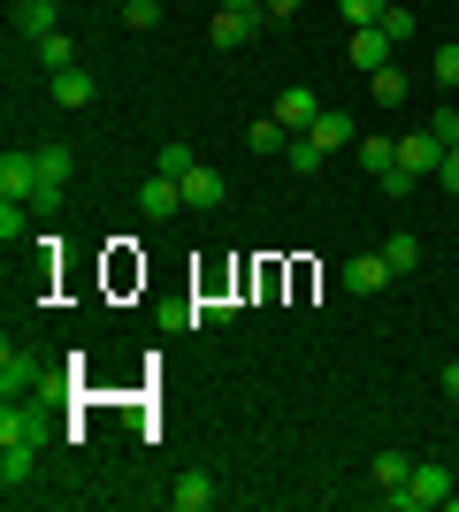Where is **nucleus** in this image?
I'll return each mask as SVG.
<instances>
[{
    "label": "nucleus",
    "mask_w": 459,
    "mask_h": 512,
    "mask_svg": "<svg viewBox=\"0 0 459 512\" xmlns=\"http://www.w3.org/2000/svg\"><path fill=\"white\" fill-rule=\"evenodd\" d=\"M54 390H62V383L39 367L31 344H16V337L0 344V398H54Z\"/></svg>",
    "instance_id": "f257e3e1"
},
{
    "label": "nucleus",
    "mask_w": 459,
    "mask_h": 512,
    "mask_svg": "<svg viewBox=\"0 0 459 512\" xmlns=\"http://www.w3.org/2000/svg\"><path fill=\"white\" fill-rule=\"evenodd\" d=\"M383 505H391V512H437V505H452V474L421 459V467L406 474L398 490H383Z\"/></svg>",
    "instance_id": "f03ea898"
},
{
    "label": "nucleus",
    "mask_w": 459,
    "mask_h": 512,
    "mask_svg": "<svg viewBox=\"0 0 459 512\" xmlns=\"http://www.w3.org/2000/svg\"><path fill=\"white\" fill-rule=\"evenodd\" d=\"M398 169L429 184V176L444 169V138H437V130H406V138H398Z\"/></svg>",
    "instance_id": "7ed1b4c3"
},
{
    "label": "nucleus",
    "mask_w": 459,
    "mask_h": 512,
    "mask_svg": "<svg viewBox=\"0 0 459 512\" xmlns=\"http://www.w3.org/2000/svg\"><path fill=\"white\" fill-rule=\"evenodd\" d=\"M391 283H398V268H391L383 253H360V260H345V291H352V299H375V291H391Z\"/></svg>",
    "instance_id": "20e7f679"
},
{
    "label": "nucleus",
    "mask_w": 459,
    "mask_h": 512,
    "mask_svg": "<svg viewBox=\"0 0 459 512\" xmlns=\"http://www.w3.org/2000/svg\"><path fill=\"white\" fill-rule=\"evenodd\" d=\"M138 214H146V222H169V214H184V184L153 169L146 184H138Z\"/></svg>",
    "instance_id": "39448f33"
},
{
    "label": "nucleus",
    "mask_w": 459,
    "mask_h": 512,
    "mask_svg": "<svg viewBox=\"0 0 459 512\" xmlns=\"http://www.w3.org/2000/svg\"><path fill=\"white\" fill-rule=\"evenodd\" d=\"M31 192H39V153L8 146L0 153V199H31Z\"/></svg>",
    "instance_id": "423d86ee"
},
{
    "label": "nucleus",
    "mask_w": 459,
    "mask_h": 512,
    "mask_svg": "<svg viewBox=\"0 0 459 512\" xmlns=\"http://www.w3.org/2000/svg\"><path fill=\"white\" fill-rule=\"evenodd\" d=\"M62 31V0H16V39L23 46H39Z\"/></svg>",
    "instance_id": "0eeeda50"
},
{
    "label": "nucleus",
    "mask_w": 459,
    "mask_h": 512,
    "mask_svg": "<svg viewBox=\"0 0 459 512\" xmlns=\"http://www.w3.org/2000/svg\"><path fill=\"white\" fill-rule=\"evenodd\" d=\"M176 184H184V207H192V214H215L222 199H230V184H222L215 169H199V161H192L184 176H176Z\"/></svg>",
    "instance_id": "6e6552de"
},
{
    "label": "nucleus",
    "mask_w": 459,
    "mask_h": 512,
    "mask_svg": "<svg viewBox=\"0 0 459 512\" xmlns=\"http://www.w3.org/2000/svg\"><path fill=\"white\" fill-rule=\"evenodd\" d=\"M268 115H276V123H284L291 138H299V130H314V123H322V100H314V92H306V85H291L284 100L268 107Z\"/></svg>",
    "instance_id": "1a4fd4ad"
},
{
    "label": "nucleus",
    "mask_w": 459,
    "mask_h": 512,
    "mask_svg": "<svg viewBox=\"0 0 459 512\" xmlns=\"http://www.w3.org/2000/svg\"><path fill=\"white\" fill-rule=\"evenodd\" d=\"M31 467H39V444H31V436L0 444V490H8V497H16L23 482H31Z\"/></svg>",
    "instance_id": "9d476101"
},
{
    "label": "nucleus",
    "mask_w": 459,
    "mask_h": 512,
    "mask_svg": "<svg viewBox=\"0 0 459 512\" xmlns=\"http://www.w3.org/2000/svg\"><path fill=\"white\" fill-rule=\"evenodd\" d=\"M352 153H360V169H368V176H391L398 169V138H391V130H360Z\"/></svg>",
    "instance_id": "9b49d317"
},
{
    "label": "nucleus",
    "mask_w": 459,
    "mask_h": 512,
    "mask_svg": "<svg viewBox=\"0 0 459 512\" xmlns=\"http://www.w3.org/2000/svg\"><path fill=\"white\" fill-rule=\"evenodd\" d=\"M253 31H261V8H215V23H207L215 46H245Z\"/></svg>",
    "instance_id": "f8f14e48"
},
{
    "label": "nucleus",
    "mask_w": 459,
    "mask_h": 512,
    "mask_svg": "<svg viewBox=\"0 0 459 512\" xmlns=\"http://www.w3.org/2000/svg\"><path fill=\"white\" fill-rule=\"evenodd\" d=\"M92 100H100V85H92V69H54V107H69V115H85Z\"/></svg>",
    "instance_id": "ddd939ff"
},
{
    "label": "nucleus",
    "mask_w": 459,
    "mask_h": 512,
    "mask_svg": "<svg viewBox=\"0 0 459 512\" xmlns=\"http://www.w3.org/2000/svg\"><path fill=\"white\" fill-rule=\"evenodd\" d=\"M299 138H314V146H322V153H337V146H352L360 130H352V115H337V107H322V123H314V130H299Z\"/></svg>",
    "instance_id": "4468645a"
},
{
    "label": "nucleus",
    "mask_w": 459,
    "mask_h": 512,
    "mask_svg": "<svg viewBox=\"0 0 459 512\" xmlns=\"http://www.w3.org/2000/svg\"><path fill=\"white\" fill-rule=\"evenodd\" d=\"M360 69H383L391 62V39H383V23H368V31H352V46H345Z\"/></svg>",
    "instance_id": "2eb2a0df"
},
{
    "label": "nucleus",
    "mask_w": 459,
    "mask_h": 512,
    "mask_svg": "<svg viewBox=\"0 0 459 512\" xmlns=\"http://www.w3.org/2000/svg\"><path fill=\"white\" fill-rule=\"evenodd\" d=\"M245 146L261 153V161H284V146H291V130H284V123H276V115H261V123L245 130Z\"/></svg>",
    "instance_id": "dca6fc26"
},
{
    "label": "nucleus",
    "mask_w": 459,
    "mask_h": 512,
    "mask_svg": "<svg viewBox=\"0 0 459 512\" xmlns=\"http://www.w3.org/2000/svg\"><path fill=\"white\" fill-rule=\"evenodd\" d=\"M368 92H375V107H406V69H398V62L368 69Z\"/></svg>",
    "instance_id": "f3484780"
},
{
    "label": "nucleus",
    "mask_w": 459,
    "mask_h": 512,
    "mask_svg": "<svg viewBox=\"0 0 459 512\" xmlns=\"http://www.w3.org/2000/svg\"><path fill=\"white\" fill-rule=\"evenodd\" d=\"M169 505L176 512H207V505H215V482H207V474H184V482L169 490Z\"/></svg>",
    "instance_id": "a211bd4d"
},
{
    "label": "nucleus",
    "mask_w": 459,
    "mask_h": 512,
    "mask_svg": "<svg viewBox=\"0 0 459 512\" xmlns=\"http://www.w3.org/2000/svg\"><path fill=\"white\" fill-rule=\"evenodd\" d=\"M383 260H391L398 276H414V268H421V237H414V230H398V237H383Z\"/></svg>",
    "instance_id": "6ab92c4d"
},
{
    "label": "nucleus",
    "mask_w": 459,
    "mask_h": 512,
    "mask_svg": "<svg viewBox=\"0 0 459 512\" xmlns=\"http://www.w3.org/2000/svg\"><path fill=\"white\" fill-rule=\"evenodd\" d=\"M406 474H414V459H406V451H375V490H398Z\"/></svg>",
    "instance_id": "aec40b11"
},
{
    "label": "nucleus",
    "mask_w": 459,
    "mask_h": 512,
    "mask_svg": "<svg viewBox=\"0 0 459 512\" xmlns=\"http://www.w3.org/2000/svg\"><path fill=\"white\" fill-rule=\"evenodd\" d=\"M39 62H46V77H54V69H77V46L54 31V39H39Z\"/></svg>",
    "instance_id": "412c9836"
},
{
    "label": "nucleus",
    "mask_w": 459,
    "mask_h": 512,
    "mask_svg": "<svg viewBox=\"0 0 459 512\" xmlns=\"http://www.w3.org/2000/svg\"><path fill=\"white\" fill-rule=\"evenodd\" d=\"M284 161H291V169H299V176H314V169H322V161H329V153L314 146V138H291V146H284Z\"/></svg>",
    "instance_id": "4be33fe9"
},
{
    "label": "nucleus",
    "mask_w": 459,
    "mask_h": 512,
    "mask_svg": "<svg viewBox=\"0 0 459 512\" xmlns=\"http://www.w3.org/2000/svg\"><path fill=\"white\" fill-rule=\"evenodd\" d=\"M337 8H345L352 31H368V23H383V8H391V0H337Z\"/></svg>",
    "instance_id": "5701e85b"
},
{
    "label": "nucleus",
    "mask_w": 459,
    "mask_h": 512,
    "mask_svg": "<svg viewBox=\"0 0 459 512\" xmlns=\"http://www.w3.org/2000/svg\"><path fill=\"white\" fill-rule=\"evenodd\" d=\"M161 23V0H123V31H153Z\"/></svg>",
    "instance_id": "b1692460"
},
{
    "label": "nucleus",
    "mask_w": 459,
    "mask_h": 512,
    "mask_svg": "<svg viewBox=\"0 0 459 512\" xmlns=\"http://www.w3.org/2000/svg\"><path fill=\"white\" fill-rule=\"evenodd\" d=\"M383 39H391V46L414 39V8H383Z\"/></svg>",
    "instance_id": "393cba45"
},
{
    "label": "nucleus",
    "mask_w": 459,
    "mask_h": 512,
    "mask_svg": "<svg viewBox=\"0 0 459 512\" xmlns=\"http://www.w3.org/2000/svg\"><path fill=\"white\" fill-rule=\"evenodd\" d=\"M153 169H161V176H184V169H192V146H176V138H169V146L153 153Z\"/></svg>",
    "instance_id": "a878e982"
},
{
    "label": "nucleus",
    "mask_w": 459,
    "mask_h": 512,
    "mask_svg": "<svg viewBox=\"0 0 459 512\" xmlns=\"http://www.w3.org/2000/svg\"><path fill=\"white\" fill-rule=\"evenodd\" d=\"M429 130H437L444 153H452V146H459V107H437V115H429Z\"/></svg>",
    "instance_id": "bb28decb"
},
{
    "label": "nucleus",
    "mask_w": 459,
    "mask_h": 512,
    "mask_svg": "<svg viewBox=\"0 0 459 512\" xmlns=\"http://www.w3.org/2000/svg\"><path fill=\"white\" fill-rule=\"evenodd\" d=\"M429 69H437V85L452 92L459 85V46H437V62H429Z\"/></svg>",
    "instance_id": "cd10ccee"
},
{
    "label": "nucleus",
    "mask_w": 459,
    "mask_h": 512,
    "mask_svg": "<svg viewBox=\"0 0 459 512\" xmlns=\"http://www.w3.org/2000/svg\"><path fill=\"white\" fill-rule=\"evenodd\" d=\"M375 184H383V199H406L421 184V176H406V169H391V176H375Z\"/></svg>",
    "instance_id": "c85d7f7f"
},
{
    "label": "nucleus",
    "mask_w": 459,
    "mask_h": 512,
    "mask_svg": "<svg viewBox=\"0 0 459 512\" xmlns=\"http://www.w3.org/2000/svg\"><path fill=\"white\" fill-rule=\"evenodd\" d=\"M437 176H444V192H459V146L444 153V169H437Z\"/></svg>",
    "instance_id": "c756f323"
},
{
    "label": "nucleus",
    "mask_w": 459,
    "mask_h": 512,
    "mask_svg": "<svg viewBox=\"0 0 459 512\" xmlns=\"http://www.w3.org/2000/svg\"><path fill=\"white\" fill-rule=\"evenodd\" d=\"M306 0H268V16H299Z\"/></svg>",
    "instance_id": "7c9ffc66"
},
{
    "label": "nucleus",
    "mask_w": 459,
    "mask_h": 512,
    "mask_svg": "<svg viewBox=\"0 0 459 512\" xmlns=\"http://www.w3.org/2000/svg\"><path fill=\"white\" fill-rule=\"evenodd\" d=\"M444 390H452V398H459V360H452V367H444Z\"/></svg>",
    "instance_id": "2f4dec72"
},
{
    "label": "nucleus",
    "mask_w": 459,
    "mask_h": 512,
    "mask_svg": "<svg viewBox=\"0 0 459 512\" xmlns=\"http://www.w3.org/2000/svg\"><path fill=\"white\" fill-rule=\"evenodd\" d=\"M222 8H268V0H222Z\"/></svg>",
    "instance_id": "473e14b6"
}]
</instances>
